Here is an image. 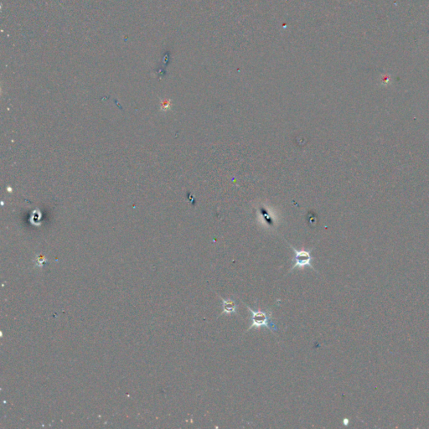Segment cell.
I'll use <instances>...</instances> for the list:
<instances>
[{"mask_svg": "<svg viewBox=\"0 0 429 429\" xmlns=\"http://www.w3.org/2000/svg\"><path fill=\"white\" fill-rule=\"evenodd\" d=\"M246 306H247L248 311L251 313V325L249 328H247V331H245V333H247L248 331H251L253 328H261V327H266L269 328V331L272 332H276L278 331V327L273 322V316H272L271 311H255L252 308L249 307L248 305H246L243 303Z\"/></svg>", "mask_w": 429, "mask_h": 429, "instance_id": "1", "label": "cell"}, {"mask_svg": "<svg viewBox=\"0 0 429 429\" xmlns=\"http://www.w3.org/2000/svg\"><path fill=\"white\" fill-rule=\"evenodd\" d=\"M289 247L294 252V257H293V261L294 264L291 267L290 270L288 272V274L291 272L293 271L294 269H303L305 267H309L310 269H314V271H316V269H314V267L312 264V261L314 257H312L311 252L313 250H298L294 247H292V245L289 244Z\"/></svg>", "mask_w": 429, "mask_h": 429, "instance_id": "2", "label": "cell"}, {"mask_svg": "<svg viewBox=\"0 0 429 429\" xmlns=\"http://www.w3.org/2000/svg\"><path fill=\"white\" fill-rule=\"evenodd\" d=\"M170 108H171V102L168 101V100H166V101L161 103V108L163 110H167Z\"/></svg>", "mask_w": 429, "mask_h": 429, "instance_id": "4", "label": "cell"}, {"mask_svg": "<svg viewBox=\"0 0 429 429\" xmlns=\"http://www.w3.org/2000/svg\"><path fill=\"white\" fill-rule=\"evenodd\" d=\"M218 297L221 298V301H222V312L220 314V316L222 314H237V304L235 301L230 299H223L221 298L220 295L217 294Z\"/></svg>", "mask_w": 429, "mask_h": 429, "instance_id": "3", "label": "cell"}]
</instances>
